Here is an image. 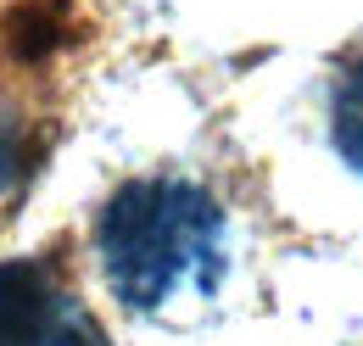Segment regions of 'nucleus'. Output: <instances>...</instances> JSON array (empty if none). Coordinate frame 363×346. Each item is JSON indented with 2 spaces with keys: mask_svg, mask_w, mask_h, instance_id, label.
<instances>
[{
  "mask_svg": "<svg viewBox=\"0 0 363 346\" xmlns=\"http://www.w3.org/2000/svg\"><path fill=\"white\" fill-rule=\"evenodd\" d=\"M95 246L118 302L135 313H168L218 285L224 213L184 179H135L106 201Z\"/></svg>",
  "mask_w": 363,
  "mask_h": 346,
  "instance_id": "nucleus-1",
  "label": "nucleus"
},
{
  "mask_svg": "<svg viewBox=\"0 0 363 346\" xmlns=\"http://www.w3.org/2000/svg\"><path fill=\"white\" fill-rule=\"evenodd\" d=\"M0 346H106V335L45 262H0Z\"/></svg>",
  "mask_w": 363,
  "mask_h": 346,
  "instance_id": "nucleus-2",
  "label": "nucleus"
},
{
  "mask_svg": "<svg viewBox=\"0 0 363 346\" xmlns=\"http://www.w3.org/2000/svg\"><path fill=\"white\" fill-rule=\"evenodd\" d=\"M28 179V123L17 106H0V190H17Z\"/></svg>",
  "mask_w": 363,
  "mask_h": 346,
  "instance_id": "nucleus-3",
  "label": "nucleus"
},
{
  "mask_svg": "<svg viewBox=\"0 0 363 346\" xmlns=\"http://www.w3.org/2000/svg\"><path fill=\"white\" fill-rule=\"evenodd\" d=\"M335 145L363 168V67L335 95Z\"/></svg>",
  "mask_w": 363,
  "mask_h": 346,
  "instance_id": "nucleus-4",
  "label": "nucleus"
}]
</instances>
